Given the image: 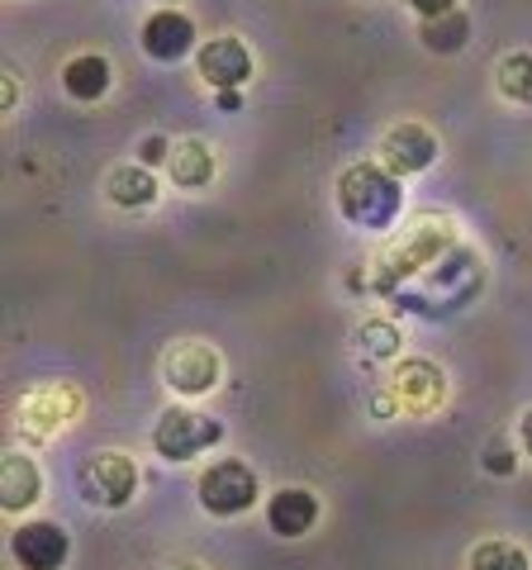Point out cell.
<instances>
[{
    "instance_id": "cell-1",
    "label": "cell",
    "mask_w": 532,
    "mask_h": 570,
    "mask_svg": "<svg viewBox=\"0 0 532 570\" xmlns=\"http://www.w3.org/2000/svg\"><path fill=\"white\" fill-rule=\"evenodd\" d=\"M404 209V190L395 181V171H385L376 163H357L338 176V214L352 228L366 234H385Z\"/></svg>"
},
{
    "instance_id": "cell-2",
    "label": "cell",
    "mask_w": 532,
    "mask_h": 570,
    "mask_svg": "<svg viewBox=\"0 0 532 570\" xmlns=\"http://www.w3.org/2000/svg\"><path fill=\"white\" fill-rule=\"evenodd\" d=\"M224 438V423L200 414V409H186V404H171L157 414L152 423V452L171 461V466H181V461H195L200 452H209L215 442Z\"/></svg>"
},
{
    "instance_id": "cell-3",
    "label": "cell",
    "mask_w": 532,
    "mask_h": 570,
    "mask_svg": "<svg viewBox=\"0 0 532 570\" xmlns=\"http://www.w3.org/2000/svg\"><path fill=\"white\" fill-rule=\"evenodd\" d=\"M77 490H81L86 504H96V509H129L134 494H138L134 456L110 452V448L96 452V456H86L77 466Z\"/></svg>"
},
{
    "instance_id": "cell-4",
    "label": "cell",
    "mask_w": 532,
    "mask_h": 570,
    "mask_svg": "<svg viewBox=\"0 0 532 570\" xmlns=\"http://www.w3.org/2000/svg\"><path fill=\"white\" fill-rule=\"evenodd\" d=\"M195 494H200V509L205 513H215V519H238V513H247L257 504V471L247 466V461L238 456H224L215 461L205 475H200V485H195Z\"/></svg>"
},
{
    "instance_id": "cell-5",
    "label": "cell",
    "mask_w": 532,
    "mask_h": 570,
    "mask_svg": "<svg viewBox=\"0 0 532 570\" xmlns=\"http://www.w3.org/2000/svg\"><path fill=\"white\" fill-rule=\"evenodd\" d=\"M224 376V362H219V352L200 343V337H181V343H171L162 352V381L176 390L181 400H200L209 395V390L219 385Z\"/></svg>"
},
{
    "instance_id": "cell-6",
    "label": "cell",
    "mask_w": 532,
    "mask_h": 570,
    "mask_svg": "<svg viewBox=\"0 0 532 570\" xmlns=\"http://www.w3.org/2000/svg\"><path fill=\"white\" fill-rule=\"evenodd\" d=\"M390 395H395L400 414L428 419L442 409V400H447V376H442V366L428 362V356H410V362H400L395 376H390Z\"/></svg>"
},
{
    "instance_id": "cell-7",
    "label": "cell",
    "mask_w": 532,
    "mask_h": 570,
    "mask_svg": "<svg viewBox=\"0 0 532 570\" xmlns=\"http://www.w3.org/2000/svg\"><path fill=\"white\" fill-rule=\"evenodd\" d=\"M195 71H200L205 86H215V91H243L247 81H253V48L234 33H219V39L200 43V58H195Z\"/></svg>"
},
{
    "instance_id": "cell-8",
    "label": "cell",
    "mask_w": 532,
    "mask_h": 570,
    "mask_svg": "<svg viewBox=\"0 0 532 570\" xmlns=\"http://www.w3.org/2000/svg\"><path fill=\"white\" fill-rule=\"evenodd\" d=\"M381 163L385 171L395 176H414V171H428L437 163V134L428 124H395L385 138H381Z\"/></svg>"
},
{
    "instance_id": "cell-9",
    "label": "cell",
    "mask_w": 532,
    "mask_h": 570,
    "mask_svg": "<svg viewBox=\"0 0 532 570\" xmlns=\"http://www.w3.org/2000/svg\"><path fill=\"white\" fill-rule=\"evenodd\" d=\"M10 557L20 570H62L67 557H72V542L58 523H24L10 532Z\"/></svg>"
},
{
    "instance_id": "cell-10",
    "label": "cell",
    "mask_w": 532,
    "mask_h": 570,
    "mask_svg": "<svg viewBox=\"0 0 532 570\" xmlns=\"http://www.w3.org/2000/svg\"><path fill=\"white\" fill-rule=\"evenodd\" d=\"M144 52L152 62H176V58H186V52L195 48V24H190V14H181V10H171V6H162V10H152L148 20H144Z\"/></svg>"
},
{
    "instance_id": "cell-11",
    "label": "cell",
    "mask_w": 532,
    "mask_h": 570,
    "mask_svg": "<svg viewBox=\"0 0 532 570\" xmlns=\"http://www.w3.org/2000/svg\"><path fill=\"white\" fill-rule=\"evenodd\" d=\"M318 523V494L305 490V485H286V490H276L272 499H266V528L276 532V538H305V532H314Z\"/></svg>"
},
{
    "instance_id": "cell-12",
    "label": "cell",
    "mask_w": 532,
    "mask_h": 570,
    "mask_svg": "<svg viewBox=\"0 0 532 570\" xmlns=\"http://www.w3.org/2000/svg\"><path fill=\"white\" fill-rule=\"evenodd\" d=\"M39 494H43L39 461L24 452H6V471H0V504H6V513H24Z\"/></svg>"
},
{
    "instance_id": "cell-13",
    "label": "cell",
    "mask_w": 532,
    "mask_h": 570,
    "mask_svg": "<svg viewBox=\"0 0 532 570\" xmlns=\"http://www.w3.org/2000/svg\"><path fill=\"white\" fill-rule=\"evenodd\" d=\"M157 190L162 186H157L152 167H144V163H124L105 176V200L115 209H148L157 200Z\"/></svg>"
},
{
    "instance_id": "cell-14",
    "label": "cell",
    "mask_w": 532,
    "mask_h": 570,
    "mask_svg": "<svg viewBox=\"0 0 532 570\" xmlns=\"http://www.w3.org/2000/svg\"><path fill=\"white\" fill-rule=\"evenodd\" d=\"M110 81H115V71L100 52H77V58H67V67H62V91L81 105H96L110 91Z\"/></svg>"
},
{
    "instance_id": "cell-15",
    "label": "cell",
    "mask_w": 532,
    "mask_h": 570,
    "mask_svg": "<svg viewBox=\"0 0 532 570\" xmlns=\"http://www.w3.org/2000/svg\"><path fill=\"white\" fill-rule=\"evenodd\" d=\"M167 171L181 190H205L209 181H215V148H209L205 138H181L171 148Z\"/></svg>"
},
{
    "instance_id": "cell-16",
    "label": "cell",
    "mask_w": 532,
    "mask_h": 570,
    "mask_svg": "<svg viewBox=\"0 0 532 570\" xmlns=\"http://www.w3.org/2000/svg\"><path fill=\"white\" fill-rule=\"evenodd\" d=\"M418 43L428 48V52H461V48L471 43V20L461 10L442 14V20H423L418 24Z\"/></svg>"
},
{
    "instance_id": "cell-17",
    "label": "cell",
    "mask_w": 532,
    "mask_h": 570,
    "mask_svg": "<svg viewBox=\"0 0 532 570\" xmlns=\"http://www.w3.org/2000/svg\"><path fill=\"white\" fill-rule=\"evenodd\" d=\"M466 570H532V561H528V551H523L519 542H509V538H485V542L471 547Z\"/></svg>"
},
{
    "instance_id": "cell-18",
    "label": "cell",
    "mask_w": 532,
    "mask_h": 570,
    "mask_svg": "<svg viewBox=\"0 0 532 570\" xmlns=\"http://www.w3.org/2000/svg\"><path fill=\"white\" fill-rule=\"evenodd\" d=\"M494 86H500V96L532 110V52H509V58L494 67Z\"/></svg>"
},
{
    "instance_id": "cell-19",
    "label": "cell",
    "mask_w": 532,
    "mask_h": 570,
    "mask_svg": "<svg viewBox=\"0 0 532 570\" xmlns=\"http://www.w3.org/2000/svg\"><path fill=\"white\" fill-rule=\"evenodd\" d=\"M357 352L366 362H390L400 352V328L390 318H362L357 324Z\"/></svg>"
},
{
    "instance_id": "cell-20",
    "label": "cell",
    "mask_w": 532,
    "mask_h": 570,
    "mask_svg": "<svg viewBox=\"0 0 532 570\" xmlns=\"http://www.w3.org/2000/svg\"><path fill=\"white\" fill-rule=\"evenodd\" d=\"M171 148H176V142H167L162 134H148L144 142H138V163H144V167H162V163H171Z\"/></svg>"
},
{
    "instance_id": "cell-21",
    "label": "cell",
    "mask_w": 532,
    "mask_h": 570,
    "mask_svg": "<svg viewBox=\"0 0 532 570\" xmlns=\"http://www.w3.org/2000/svg\"><path fill=\"white\" fill-rule=\"evenodd\" d=\"M485 466H490L494 475H513V466H519V456H513L509 448H500V442H490V448H485Z\"/></svg>"
},
{
    "instance_id": "cell-22",
    "label": "cell",
    "mask_w": 532,
    "mask_h": 570,
    "mask_svg": "<svg viewBox=\"0 0 532 570\" xmlns=\"http://www.w3.org/2000/svg\"><path fill=\"white\" fill-rule=\"evenodd\" d=\"M410 10L418 14V20H442V14L456 10V0H410Z\"/></svg>"
},
{
    "instance_id": "cell-23",
    "label": "cell",
    "mask_w": 532,
    "mask_h": 570,
    "mask_svg": "<svg viewBox=\"0 0 532 570\" xmlns=\"http://www.w3.org/2000/svg\"><path fill=\"white\" fill-rule=\"evenodd\" d=\"M215 105L234 115V110H243V91H215Z\"/></svg>"
},
{
    "instance_id": "cell-24",
    "label": "cell",
    "mask_w": 532,
    "mask_h": 570,
    "mask_svg": "<svg viewBox=\"0 0 532 570\" xmlns=\"http://www.w3.org/2000/svg\"><path fill=\"white\" fill-rule=\"evenodd\" d=\"M519 442H523V452L532 456V409H523V419H519Z\"/></svg>"
},
{
    "instance_id": "cell-25",
    "label": "cell",
    "mask_w": 532,
    "mask_h": 570,
    "mask_svg": "<svg viewBox=\"0 0 532 570\" xmlns=\"http://www.w3.org/2000/svg\"><path fill=\"white\" fill-rule=\"evenodd\" d=\"M14 96H20V86H14V71H6V115L14 110Z\"/></svg>"
},
{
    "instance_id": "cell-26",
    "label": "cell",
    "mask_w": 532,
    "mask_h": 570,
    "mask_svg": "<svg viewBox=\"0 0 532 570\" xmlns=\"http://www.w3.org/2000/svg\"><path fill=\"white\" fill-rule=\"evenodd\" d=\"M162 570H205L200 561H171V566H162Z\"/></svg>"
}]
</instances>
